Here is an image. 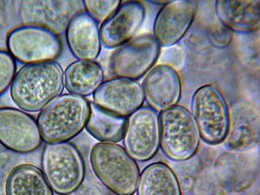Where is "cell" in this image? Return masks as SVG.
Segmentation results:
<instances>
[{
    "label": "cell",
    "mask_w": 260,
    "mask_h": 195,
    "mask_svg": "<svg viewBox=\"0 0 260 195\" xmlns=\"http://www.w3.org/2000/svg\"><path fill=\"white\" fill-rule=\"evenodd\" d=\"M161 47L151 34H143L115 49L109 61V70L115 78L138 81L154 67Z\"/></svg>",
    "instance_id": "obj_8"
},
{
    "label": "cell",
    "mask_w": 260,
    "mask_h": 195,
    "mask_svg": "<svg viewBox=\"0 0 260 195\" xmlns=\"http://www.w3.org/2000/svg\"><path fill=\"white\" fill-rule=\"evenodd\" d=\"M90 101L70 93L56 98L37 117L43 141L46 144L69 142L85 128L89 118Z\"/></svg>",
    "instance_id": "obj_2"
},
{
    "label": "cell",
    "mask_w": 260,
    "mask_h": 195,
    "mask_svg": "<svg viewBox=\"0 0 260 195\" xmlns=\"http://www.w3.org/2000/svg\"><path fill=\"white\" fill-rule=\"evenodd\" d=\"M92 170L100 182L117 195H133L138 187L140 171L136 160L122 146L99 143L90 155Z\"/></svg>",
    "instance_id": "obj_3"
},
{
    "label": "cell",
    "mask_w": 260,
    "mask_h": 195,
    "mask_svg": "<svg viewBox=\"0 0 260 195\" xmlns=\"http://www.w3.org/2000/svg\"><path fill=\"white\" fill-rule=\"evenodd\" d=\"M137 192L138 195H182L177 176L162 162H153L144 169Z\"/></svg>",
    "instance_id": "obj_20"
},
{
    "label": "cell",
    "mask_w": 260,
    "mask_h": 195,
    "mask_svg": "<svg viewBox=\"0 0 260 195\" xmlns=\"http://www.w3.org/2000/svg\"><path fill=\"white\" fill-rule=\"evenodd\" d=\"M233 38V32L219 22L211 30L210 41L218 48H223L230 45Z\"/></svg>",
    "instance_id": "obj_27"
},
{
    "label": "cell",
    "mask_w": 260,
    "mask_h": 195,
    "mask_svg": "<svg viewBox=\"0 0 260 195\" xmlns=\"http://www.w3.org/2000/svg\"><path fill=\"white\" fill-rule=\"evenodd\" d=\"M85 128L90 136L101 143H118L122 141L127 118L119 117L104 110L93 102Z\"/></svg>",
    "instance_id": "obj_22"
},
{
    "label": "cell",
    "mask_w": 260,
    "mask_h": 195,
    "mask_svg": "<svg viewBox=\"0 0 260 195\" xmlns=\"http://www.w3.org/2000/svg\"><path fill=\"white\" fill-rule=\"evenodd\" d=\"M216 15L232 32L247 34L260 27L259 0H217Z\"/></svg>",
    "instance_id": "obj_18"
},
{
    "label": "cell",
    "mask_w": 260,
    "mask_h": 195,
    "mask_svg": "<svg viewBox=\"0 0 260 195\" xmlns=\"http://www.w3.org/2000/svg\"><path fill=\"white\" fill-rule=\"evenodd\" d=\"M17 155L10 150L0 151V195H6L7 180L16 166Z\"/></svg>",
    "instance_id": "obj_25"
},
{
    "label": "cell",
    "mask_w": 260,
    "mask_h": 195,
    "mask_svg": "<svg viewBox=\"0 0 260 195\" xmlns=\"http://www.w3.org/2000/svg\"><path fill=\"white\" fill-rule=\"evenodd\" d=\"M8 51L16 61L25 64L55 61L62 52L61 39L43 25H20L9 32Z\"/></svg>",
    "instance_id": "obj_7"
},
{
    "label": "cell",
    "mask_w": 260,
    "mask_h": 195,
    "mask_svg": "<svg viewBox=\"0 0 260 195\" xmlns=\"http://www.w3.org/2000/svg\"><path fill=\"white\" fill-rule=\"evenodd\" d=\"M160 148L169 159L185 161L194 157L201 145V136L191 112L176 106L159 113Z\"/></svg>",
    "instance_id": "obj_5"
},
{
    "label": "cell",
    "mask_w": 260,
    "mask_h": 195,
    "mask_svg": "<svg viewBox=\"0 0 260 195\" xmlns=\"http://www.w3.org/2000/svg\"><path fill=\"white\" fill-rule=\"evenodd\" d=\"M190 112L204 143L210 145L224 143L229 130V107L217 86L204 85L195 90Z\"/></svg>",
    "instance_id": "obj_6"
},
{
    "label": "cell",
    "mask_w": 260,
    "mask_h": 195,
    "mask_svg": "<svg viewBox=\"0 0 260 195\" xmlns=\"http://www.w3.org/2000/svg\"><path fill=\"white\" fill-rule=\"evenodd\" d=\"M16 60L8 50L0 49V96L10 88L16 74Z\"/></svg>",
    "instance_id": "obj_24"
},
{
    "label": "cell",
    "mask_w": 260,
    "mask_h": 195,
    "mask_svg": "<svg viewBox=\"0 0 260 195\" xmlns=\"http://www.w3.org/2000/svg\"><path fill=\"white\" fill-rule=\"evenodd\" d=\"M65 37L69 50L76 59L95 61L101 54L99 24L85 11H79L70 18Z\"/></svg>",
    "instance_id": "obj_17"
},
{
    "label": "cell",
    "mask_w": 260,
    "mask_h": 195,
    "mask_svg": "<svg viewBox=\"0 0 260 195\" xmlns=\"http://www.w3.org/2000/svg\"><path fill=\"white\" fill-rule=\"evenodd\" d=\"M198 10L194 0L169 1L159 9L153 25V34L161 48L178 43L187 34Z\"/></svg>",
    "instance_id": "obj_11"
},
{
    "label": "cell",
    "mask_w": 260,
    "mask_h": 195,
    "mask_svg": "<svg viewBox=\"0 0 260 195\" xmlns=\"http://www.w3.org/2000/svg\"><path fill=\"white\" fill-rule=\"evenodd\" d=\"M42 172L53 192L67 195L85 180L84 159L71 142L46 144L41 157Z\"/></svg>",
    "instance_id": "obj_4"
},
{
    "label": "cell",
    "mask_w": 260,
    "mask_h": 195,
    "mask_svg": "<svg viewBox=\"0 0 260 195\" xmlns=\"http://www.w3.org/2000/svg\"><path fill=\"white\" fill-rule=\"evenodd\" d=\"M6 195H53L43 172L31 164H20L7 180Z\"/></svg>",
    "instance_id": "obj_21"
},
{
    "label": "cell",
    "mask_w": 260,
    "mask_h": 195,
    "mask_svg": "<svg viewBox=\"0 0 260 195\" xmlns=\"http://www.w3.org/2000/svg\"><path fill=\"white\" fill-rule=\"evenodd\" d=\"M43 139L37 120L25 111L11 107L0 108V143L16 154L38 149Z\"/></svg>",
    "instance_id": "obj_10"
},
{
    "label": "cell",
    "mask_w": 260,
    "mask_h": 195,
    "mask_svg": "<svg viewBox=\"0 0 260 195\" xmlns=\"http://www.w3.org/2000/svg\"><path fill=\"white\" fill-rule=\"evenodd\" d=\"M67 195H112V192L101 182L84 180L75 191Z\"/></svg>",
    "instance_id": "obj_26"
},
{
    "label": "cell",
    "mask_w": 260,
    "mask_h": 195,
    "mask_svg": "<svg viewBox=\"0 0 260 195\" xmlns=\"http://www.w3.org/2000/svg\"><path fill=\"white\" fill-rule=\"evenodd\" d=\"M260 115L254 104L239 101L229 107V126L225 146L232 152H249L259 143Z\"/></svg>",
    "instance_id": "obj_15"
},
{
    "label": "cell",
    "mask_w": 260,
    "mask_h": 195,
    "mask_svg": "<svg viewBox=\"0 0 260 195\" xmlns=\"http://www.w3.org/2000/svg\"><path fill=\"white\" fill-rule=\"evenodd\" d=\"M124 149L136 161H150L160 148L159 113L144 105L127 118L122 139Z\"/></svg>",
    "instance_id": "obj_9"
},
{
    "label": "cell",
    "mask_w": 260,
    "mask_h": 195,
    "mask_svg": "<svg viewBox=\"0 0 260 195\" xmlns=\"http://www.w3.org/2000/svg\"><path fill=\"white\" fill-rule=\"evenodd\" d=\"M64 81L69 93L91 96L104 81V70L96 61L77 60L65 69Z\"/></svg>",
    "instance_id": "obj_19"
},
{
    "label": "cell",
    "mask_w": 260,
    "mask_h": 195,
    "mask_svg": "<svg viewBox=\"0 0 260 195\" xmlns=\"http://www.w3.org/2000/svg\"><path fill=\"white\" fill-rule=\"evenodd\" d=\"M92 99L104 110L126 118L145 103L141 83L124 78L115 77L104 81L92 94Z\"/></svg>",
    "instance_id": "obj_12"
},
{
    "label": "cell",
    "mask_w": 260,
    "mask_h": 195,
    "mask_svg": "<svg viewBox=\"0 0 260 195\" xmlns=\"http://www.w3.org/2000/svg\"><path fill=\"white\" fill-rule=\"evenodd\" d=\"M146 11L138 1L121 3L117 11L100 27L102 47L115 50L136 37L145 20Z\"/></svg>",
    "instance_id": "obj_14"
},
{
    "label": "cell",
    "mask_w": 260,
    "mask_h": 195,
    "mask_svg": "<svg viewBox=\"0 0 260 195\" xmlns=\"http://www.w3.org/2000/svg\"><path fill=\"white\" fill-rule=\"evenodd\" d=\"M64 89V71L55 61L25 64L10 87L11 99L20 110L40 112Z\"/></svg>",
    "instance_id": "obj_1"
},
{
    "label": "cell",
    "mask_w": 260,
    "mask_h": 195,
    "mask_svg": "<svg viewBox=\"0 0 260 195\" xmlns=\"http://www.w3.org/2000/svg\"><path fill=\"white\" fill-rule=\"evenodd\" d=\"M141 86L146 105L158 113L178 105L182 98L180 75L169 64L155 65L144 76Z\"/></svg>",
    "instance_id": "obj_13"
},
{
    "label": "cell",
    "mask_w": 260,
    "mask_h": 195,
    "mask_svg": "<svg viewBox=\"0 0 260 195\" xmlns=\"http://www.w3.org/2000/svg\"><path fill=\"white\" fill-rule=\"evenodd\" d=\"M259 169L258 154L248 152L223 153L216 164L222 186L231 192L243 191L251 186L259 175Z\"/></svg>",
    "instance_id": "obj_16"
},
{
    "label": "cell",
    "mask_w": 260,
    "mask_h": 195,
    "mask_svg": "<svg viewBox=\"0 0 260 195\" xmlns=\"http://www.w3.org/2000/svg\"><path fill=\"white\" fill-rule=\"evenodd\" d=\"M120 0H106V1H83V5L85 11L91 16L93 19L102 24L110 17L117 11L118 7L121 4Z\"/></svg>",
    "instance_id": "obj_23"
}]
</instances>
